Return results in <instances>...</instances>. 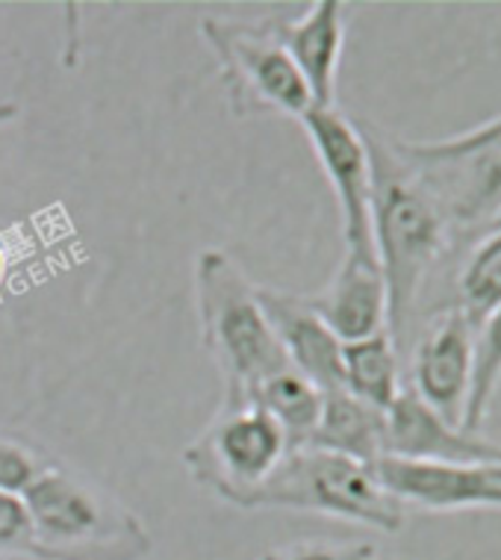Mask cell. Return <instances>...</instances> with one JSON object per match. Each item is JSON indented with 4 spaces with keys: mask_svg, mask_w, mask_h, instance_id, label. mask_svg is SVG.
<instances>
[{
    "mask_svg": "<svg viewBox=\"0 0 501 560\" xmlns=\"http://www.w3.org/2000/svg\"><path fill=\"white\" fill-rule=\"evenodd\" d=\"M384 416V457L457 466L501 464V445L490 443L481 434H469L463 428L448 425L413 389H401V396Z\"/></svg>",
    "mask_w": 501,
    "mask_h": 560,
    "instance_id": "obj_10",
    "label": "cell"
},
{
    "mask_svg": "<svg viewBox=\"0 0 501 560\" xmlns=\"http://www.w3.org/2000/svg\"><path fill=\"white\" fill-rule=\"evenodd\" d=\"M322 398H325V393L313 381L287 366L254 389L250 405L263 407L278 422L280 431L287 434L290 452H295V448H304L316 431Z\"/></svg>",
    "mask_w": 501,
    "mask_h": 560,
    "instance_id": "obj_16",
    "label": "cell"
},
{
    "mask_svg": "<svg viewBox=\"0 0 501 560\" xmlns=\"http://www.w3.org/2000/svg\"><path fill=\"white\" fill-rule=\"evenodd\" d=\"M30 558V522L19 495L0 493V558Z\"/></svg>",
    "mask_w": 501,
    "mask_h": 560,
    "instance_id": "obj_21",
    "label": "cell"
},
{
    "mask_svg": "<svg viewBox=\"0 0 501 560\" xmlns=\"http://www.w3.org/2000/svg\"><path fill=\"white\" fill-rule=\"evenodd\" d=\"M473 360L475 328L457 307L436 316L416 346L413 393L454 428H463L473 387Z\"/></svg>",
    "mask_w": 501,
    "mask_h": 560,
    "instance_id": "obj_9",
    "label": "cell"
},
{
    "mask_svg": "<svg viewBox=\"0 0 501 560\" xmlns=\"http://www.w3.org/2000/svg\"><path fill=\"white\" fill-rule=\"evenodd\" d=\"M360 127L372 160V248L386 283L389 339L405 337L428 271L445 248V210L393 139Z\"/></svg>",
    "mask_w": 501,
    "mask_h": 560,
    "instance_id": "obj_1",
    "label": "cell"
},
{
    "mask_svg": "<svg viewBox=\"0 0 501 560\" xmlns=\"http://www.w3.org/2000/svg\"><path fill=\"white\" fill-rule=\"evenodd\" d=\"M257 301L290 366L322 393L342 389V342L313 313L307 299L257 283Z\"/></svg>",
    "mask_w": 501,
    "mask_h": 560,
    "instance_id": "obj_12",
    "label": "cell"
},
{
    "mask_svg": "<svg viewBox=\"0 0 501 560\" xmlns=\"http://www.w3.org/2000/svg\"><path fill=\"white\" fill-rule=\"evenodd\" d=\"M19 116H21L19 104H15V101H3V97H0V127L10 125V121H15Z\"/></svg>",
    "mask_w": 501,
    "mask_h": 560,
    "instance_id": "obj_22",
    "label": "cell"
},
{
    "mask_svg": "<svg viewBox=\"0 0 501 560\" xmlns=\"http://www.w3.org/2000/svg\"><path fill=\"white\" fill-rule=\"evenodd\" d=\"M195 307L201 342L224 384L222 407L250 405L263 381L290 366L242 266L222 248H203L195 260Z\"/></svg>",
    "mask_w": 501,
    "mask_h": 560,
    "instance_id": "obj_3",
    "label": "cell"
},
{
    "mask_svg": "<svg viewBox=\"0 0 501 560\" xmlns=\"http://www.w3.org/2000/svg\"><path fill=\"white\" fill-rule=\"evenodd\" d=\"M384 436L386 416L381 410L348 396L346 389H330L322 398V413L307 445L375 466L384 457Z\"/></svg>",
    "mask_w": 501,
    "mask_h": 560,
    "instance_id": "obj_14",
    "label": "cell"
},
{
    "mask_svg": "<svg viewBox=\"0 0 501 560\" xmlns=\"http://www.w3.org/2000/svg\"><path fill=\"white\" fill-rule=\"evenodd\" d=\"M501 384V307L490 313L483 325L475 330V360H473V387L466 398L463 431L478 434L490 416V405Z\"/></svg>",
    "mask_w": 501,
    "mask_h": 560,
    "instance_id": "obj_18",
    "label": "cell"
},
{
    "mask_svg": "<svg viewBox=\"0 0 501 560\" xmlns=\"http://www.w3.org/2000/svg\"><path fill=\"white\" fill-rule=\"evenodd\" d=\"M375 472L398 502L422 511H501V464L457 466L381 457Z\"/></svg>",
    "mask_w": 501,
    "mask_h": 560,
    "instance_id": "obj_8",
    "label": "cell"
},
{
    "mask_svg": "<svg viewBox=\"0 0 501 560\" xmlns=\"http://www.w3.org/2000/svg\"><path fill=\"white\" fill-rule=\"evenodd\" d=\"M501 307V228L478 245L461 275V313L475 330Z\"/></svg>",
    "mask_w": 501,
    "mask_h": 560,
    "instance_id": "obj_17",
    "label": "cell"
},
{
    "mask_svg": "<svg viewBox=\"0 0 501 560\" xmlns=\"http://www.w3.org/2000/svg\"><path fill=\"white\" fill-rule=\"evenodd\" d=\"M492 228H501V213L496 215V219H492Z\"/></svg>",
    "mask_w": 501,
    "mask_h": 560,
    "instance_id": "obj_23",
    "label": "cell"
},
{
    "mask_svg": "<svg viewBox=\"0 0 501 560\" xmlns=\"http://www.w3.org/2000/svg\"><path fill=\"white\" fill-rule=\"evenodd\" d=\"M287 454V434L263 407H219L210 425L184 448V466L215 499L250 511L254 495Z\"/></svg>",
    "mask_w": 501,
    "mask_h": 560,
    "instance_id": "obj_6",
    "label": "cell"
},
{
    "mask_svg": "<svg viewBox=\"0 0 501 560\" xmlns=\"http://www.w3.org/2000/svg\"><path fill=\"white\" fill-rule=\"evenodd\" d=\"M301 127L337 195L346 248H372V160L360 127L337 107H313Z\"/></svg>",
    "mask_w": 501,
    "mask_h": 560,
    "instance_id": "obj_7",
    "label": "cell"
},
{
    "mask_svg": "<svg viewBox=\"0 0 501 560\" xmlns=\"http://www.w3.org/2000/svg\"><path fill=\"white\" fill-rule=\"evenodd\" d=\"M278 39L307 83L313 107H337V74L346 48V3L318 0L299 19H275Z\"/></svg>",
    "mask_w": 501,
    "mask_h": 560,
    "instance_id": "obj_13",
    "label": "cell"
},
{
    "mask_svg": "<svg viewBox=\"0 0 501 560\" xmlns=\"http://www.w3.org/2000/svg\"><path fill=\"white\" fill-rule=\"evenodd\" d=\"M50 464L54 457L27 436L0 428V493L21 499Z\"/></svg>",
    "mask_w": 501,
    "mask_h": 560,
    "instance_id": "obj_19",
    "label": "cell"
},
{
    "mask_svg": "<svg viewBox=\"0 0 501 560\" xmlns=\"http://www.w3.org/2000/svg\"><path fill=\"white\" fill-rule=\"evenodd\" d=\"M260 560H271V558H269V551H266V555H263V558H260Z\"/></svg>",
    "mask_w": 501,
    "mask_h": 560,
    "instance_id": "obj_24",
    "label": "cell"
},
{
    "mask_svg": "<svg viewBox=\"0 0 501 560\" xmlns=\"http://www.w3.org/2000/svg\"><path fill=\"white\" fill-rule=\"evenodd\" d=\"M257 508L322 513L381 534H398L405 525V504L381 483L375 466L310 445L283 457V464L254 495L250 511Z\"/></svg>",
    "mask_w": 501,
    "mask_h": 560,
    "instance_id": "obj_4",
    "label": "cell"
},
{
    "mask_svg": "<svg viewBox=\"0 0 501 560\" xmlns=\"http://www.w3.org/2000/svg\"><path fill=\"white\" fill-rule=\"evenodd\" d=\"M271 560H375V546L363 540L295 542L290 549L269 551Z\"/></svg>",
    "mask_w": 501,
    "mask_h": 560,
    "instance_id": "obj_20",
    "label": "cell"
},
{
    "mask_svg": "<svg viewBox=\"0 0 501 560\" xmlns=\"http://www.w3.org/2000/svg\"><path fill=\"white\" fill-rule=\"evenodd\" d=\"M342 389L381 413L393 407V401L401 396V384L396 342L389 334L342 346Z\"/></svg>",
    "mask_w": 501,
    "mask_h": 560,
    "instance_id": "obj_15",
    "label": "cell"
},
{
    "mask_svg": "<svg viewBox=\"0 0 501 560\" xmlns=\"http://www.w3.org/2000/svg\"><path fill=\"white\" fill-rule=\"evenodd\" d=\"M33 560H145L154 549L145 522L95 478L62 460L21 495Z\"/></svg>",
    "mask_w": 501,
    "mask_h": 560,
    "instance_id": "obj_2",
    "label": "cell"
},
{
    "mask_svg": "<svg viewBox=\"0 0 501 560\" xmlns=\"http://www.w3.org/2000/svg\"><path fill=\"white\" fill-rule=\"evenodd\" d=\"M304 299L342 346L386 334L389 307L375 248H346L328 287Z\"/></svg>",
    "mask_w": 501,
    "mask_h": 560,
    "instance_id": "obj_11",
    "label": "cell"
},
{
    "mask_svg": "<svg viewBox=\"0 0 501 560\" xmlns=\"http://www.w3.org/2000/svg\"><path fill=\"white\" fill-rule=\"evenodd\" d=\"M201 36L219 62V80L236 118L290 116L313 109L307 83L292 66L275 27V15L263 21L203 19Z\"/></svg>",
    "mask_w": 501,
    "mask_h": 560,
    "instance_id": "obj_5",
    "label": "cell"
}]
</instances>
